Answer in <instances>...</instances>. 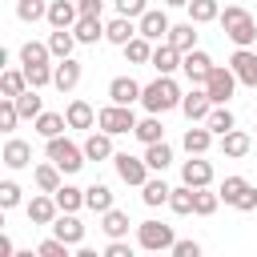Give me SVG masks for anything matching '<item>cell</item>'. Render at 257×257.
I'll use <instances>...</instances> for the list:
<instances>
[{"label": "cell", "mask_w": 257, "mask_h": 257, "mask_svg": "<svg viewBox=\"0 0 257 257\" xmlns=\"http://www.w3.org/2000/svg\"><path fill=\"white\" fill-rule=\"evenodd\" d=\"M217 20H221L225 36H229L237 48H253V44H257V20H253V16H249L241 4H229V8H225Z\"/></svg>", "instance_id": "obj_1"}, {"label": "cell", "mask_w": 257, "mask_h": 257, "mask_svg": "<svg viewBox=\"0 0 257 257\" xmlns=\"http://www.w3.org/2000/svg\"><path fill=\"white\" fill-rule=\"evenodd\" d=\"M181 96H185V92L177 88V80L157 72V80H153V84H145L141 104H145L149 112H169V108H181Z\"/></svg>", "instance_id": "obj_2"}, {"label": "cell", "mask_w": 257, "mask_h": 257, "mask_svg": "<svg viewBox=\"0 0 257 257\" xmlns=\"http://www.w3.org/2000/svg\"><path fill=\"white\" fill-rule=\"evenodd\" d=\"M44 157L60 165V173H80L84 169V145H72L68 137H48L44 141Z\"/></svg>", "instance_id": "obj_3"}, {"label": "cell", "mask_w": 257, "mask_h": 257, "mask_svg": "<svg viewBox=\"0 0 257 257\" xmlns=\"http://www.w3.org/2000/svg\"><path fill=\"white\" fill-rule=\"evenodd\" d=\"M96 124L104 128V133H112V137H120V133H133L137 128V116H133V104H104L100 112H96Z\"/></svg>", "instance_id": "obj_4"}, {"label": "cell", "mask_w": 257, "mask_h": 257, "mask_svg": "<svg viewBox=\"0 0 257 257\" xmlns=\"http://www.w3.org/2000/svg\"><path fill=\"white\" fill-rule=\"evenodd\" d=\"M237 84H241V80H237V72H233L229 64H213V72H209V80H205V92H209L213 104H229V96H233Z\"/></svg>", "instance_id": "obj_5"}, {"label": "cell", "mask_w": 257, "mask_h": 257, "mask_svg": "<svg viewBox=\"0 0 257 257\" xmlns=\"http://www.w3.org/2000/svg\"><path fill=\"white\" fill-rule=\"evenodd\" d=\"M173 225H161V221H141L137 225V245L149 249V253H161V249H173Z\"/></svg>", "instance_id": "obj_6"}, {"label": "cell", "mask_w": 257, "mask_h": 257, "mask_svg": "<svg viewBox=\"0 0 257 257\" xmlns=\"http://www.w3.org/2000/svg\"><path fill=\"white\" fill-rule=\"evenodd\" d=\"M112 165H116V177H120L124 185H137V189H141V185L149 181V173H153L145 157H128V153H112Z\"/></svg>", "instance_id": "obj_7"}, {"label": "cell", "mask_w": 257, "mask_h": 257, "mask_svg": "<svg viewBox=\"0 0 257 257\" xmlns=\"http://www.w3.org/2000/svg\"><path fill=\"white\" fill-rule=\"evenodd\" d=\"M209 108H213V100H209V92H205V84H193L185 96H181V112L189 116V124H197V120H205L209 116Z\"/></svg>", "instance_id": "obj_8"}, {"label": "cell", "mask_w": 257, "mask_h": 257, "mask_svg": "<svg viewBox=\"0 0 257 257\" xmlns=\"http://www.w3.org/2000/svg\"><path fill=\"white\" fill-rule=\"evenodd\" d=\"M229 68L237 72V80H241V84L257 88V52H253V48H237V52L229 56Z\"/></svg>", "instance_id": "obj_9"}, {"label": "cell", "mask_w": 257, "mask_h": 257, "mask_svg": "<svg viewBox=\"0 0 257 257\" xmlns=\"http://www.w3.org/2000/svg\"><path fill=\"white\" fill-rule=\"evenodd\" d=\"M169 28H173V24H169V16H165L161 8H149V12L137 20V32L149 36V40H169Z\"/></svg>", "instance_id": "obj_10"}, {"label": "cell", "mask_w": 257, "mask_h": 257, "mask_svg": "<svg viewBox=\"0 0 257 257\" xmlns=\"http://www.w3.org/2000/svg\"><path fill=\"white\" fill-rule=\"evenodd\" d=\"M181 60H185V52H181V48H173L169 40H161V44L153 48V60H149V64H153L161 76H173V72L181 68Z\"/></svg>", "instance_id": "obj_11"}, {"label": "cell", "mask_w": 257, "mask_h": 257, "mask_svg": "<svg viewBox=\"0 0 257 257\" xmlns=\"http://www.w3.org/2000/svg\"><path fill=\"white\" fill-rule=\"evenodd\" d=\"M181 68H185V76H189V84H205V80H209V72H213V60H209V52H201V48H193V52H185V60H181Z\"/></svg>", "instance_id": "obj_12"}, {"label": "cell", "mask_w": 257, "mask_h": 257, "mask_svg": "<svg viewBox=\"0 0 257 257\" xmlns=\"http://www.w3.org/2000/svg\"><path fill=\"white\" fill-rule=\"evenodd\" d=\"M76 84H80V60H72V56L56 60V68H52V88H60V92H72Z\"/></svg>", "instance_id": "obj_13"}, {"label": "cell", "mask_w": 257, "mask_h": 257, "mask_svg": "<svg viewBox=\"0 0 257 257\" xmlns=\"http://www.w3.org/2000/svg\"><path fill=\"white\" fill-rule=\"evenodd\" d=\"M141 92H145V84H137L133 76H112L108 80V100L112 104H133V100H141Z\"/></svg>", "instance_id": "obj_14"}, {"label": "cell", "mask_w": 257, "mask_h": 257, "mask_svg": "<svg viewBox=\"0 0 257 257\" xmlns=\"http://www.w3.org/2000/svg\"><path fill=\"white\" fill-rule=\"evenodd\" d=\"M56 213H60V205H56L52 193H40V197L28 201V221H32V225H52Z\"/></svg>", "instance_id": "obj_15"}, {"label": "cell", "mask_w": 257, "mask_h": 257, "mask_svg": "<svg viewBox=\"0 0 257 257\" xmlns=\"http://www.w3.org/2000/svg\"><path fill=\"white\" fill-rule=\"evenodd\" d=\"M209 145H213V128H209L205 120H197L193 128H185V153H189V157H205Z\"/></svg>", "instance_id": "obj_16"}, {"label": "cell", "mask_w": 257, "mask_h": 257, "mask_svg": "<svg viewBox=\"0 0 257 257\" xmlns=\"http://www.w3.org/2000/svg\"><path fill=\"white\" fill-rule=\"evenodd\" d=\"M0 161H4L8 169H28V165H32V145H28V141H20V137H8V145H4Z\"/></svg>", "instance_id": "obj_17"}, {"label": "cell", "mask_w": 257, "mask_h": 257, "mask_svg": "<svg viewBox=\"0 0 257 257\" xmlns=\"http://www.w3.org/2000/svg\"><path fill=\"white\" fill-rule=\"evenodd\" d=\"M181 181H185V185H193V189H205V185L213 181V165H209V161H201V157H189V161L181 165Z\"/></svg>", "instance_id": "obj_18"}, {"label": "cell", "mask_w": 257, "mask_h": 257, "mask_svg": "<svg viewBox=\"0 0 257 257\" xmlns=\"http://www.w3.org/2000/svg\"><path fill=\"white\" fill-rule=\"evenodd\" d=\"M76 20H80L76 0H52V4H48V24H52V28H72Z\"/></svg>", "instance_id": "obj_19"}, {"label": "cell", "mask_w": 257, "mask_h": 257, "mask_svg": "<svg viewBox=\"0 0 257 257\" xmlns=\"http://www.w3.org/2000/svg\"><path fill=\"white\" fill-rule=\"evenodd\" d=\"M133 36H137L133 16H120V12H116V20H108V24H104V40H108V44H116V48H124Z\"/></svg>", "instance_id": "obj_20"}, {"label": "cell", "mask_w": 257, "mask_h": 257, "mask_svg": "<svg viewBox=\"0 0 257 257\" xmlns=\"http://www.w3.org/2000/svg\"><path fill=\"white\" fill-rule=\"evenodd\" d=\"M52 233H56L60 241H68V245H80V241H84V225L76 221V213H60V217L52 221Z\"/></svg>", "instance_id": "obj_21"}, {"label": "cell", "mask_w": 257, "mask_h": 257, "mask_svg": "<svg viewBox=\"0 0 257 257\" xmlns=\"http://www.w3.org/2000/svg\"><path fill=\"white\" fill-rule=\"evenodd\" d=\"M133 137H137L141 145H157V141H165V124H161V112H149L145 120H137Z\"/></svg>", "instance_id": "obj_22"}, {"label": "cell", "mask_w": 257, "mask_h": 257, "mask_svg": "<svg viewBox=\"0 0 257 257\" xmlns=\"http://www.w3.org/2000/svg\"><path fill=\"white\" fill-rule=\"evenodd\" d=\"M72 36H76L80 44H96V40H104V24H100V16H80V20L72 24Z\"/></svg>", "instance_id": "obj_23"}, {"label": "cell", "mask_w": 257, "mask_h": 257, "mask_svg": "<svg viewBox=\"0 0 257 257\" xmlns=\"http://www.w3.org/2000/svg\"><path fill=\"white\" fill-rule=\"evenodd\" d=\"M84 157L88 161H108L112 157V133H88V141H84Z\"/></svg>", "instance_id": "obj_24"}, {"label": "cell", "mask_w": 257, "mask_h": 257, "mask_svg": "<svg viewBox=\"0 0 257 257\" xmlns=\"http://www.w3.org/2000/svg\"><path fill=\"white\" fill-rule=\"evenodd\" d=\"M169 44L181 48V52H193V48H197V24H193V20L173 24V28H169Z\"/></svg>", "instance_id": "obj_25"}, {"label": "cell", "mask_w": 257, "mask_h": 257, "mask_svg": "<svg viewBox=\"0 0 257 257\" xmlns=\"http://www.w3.org/2000/svg\"><path fill=\"white\" fill-rule=\"evenodd\" d=\"M64 116H68V128H92V124H96V112H92L88 100H72V104L64 108Z\"/></svg>", "instance_id": "obj_26"}, {"label": "cell", "mask_w": 257, "mask_h": 257, "mask_svg": "<svg viewBox=\"0 0 257 257\" xmlns=\"http://www.w3.org/2000/svg\"><path fill=\"white\" fill-rule=\"evenodd\" d=\"M32 181H36L40 193H56V189H60V165H56V161L36 165V169H32Z\"/></svg>", "instance_id": "obj_27"}, {"label": "cell", "mask_w": 257, "mask_h": 257, "mask_svg": "<svg viewBox=\"0 0 257 257\" xmlns=\"http://www.w3.org/2000/svg\"><path fill=\"white\" fill-rule=\"evenodd\" d=\"M169 193H173V189H169L161 177H149V181L141 185V201H145L149 209H157V205H169Z\"/></svg>", "instance_id": "obj_28"}, {"label": "cell", "mask_w": 257, "mask_h": 257, "mask_svg": "<svg viewBox=\"0 0 257 257\" xmlns=\"http://www.w3.org/2000/svg\"><path fill=\"white\" fill-rule=\"evenodd\" d=\"M100 229L108 233V241L128 237V213H120V209H104V213H100Z\"/></svg>", "instance_id": "obj_29"}, {"label": "cell", "mask_w": 257, "mask_h": 257, "mask_svg": "<svg viewBox=\"0 0 257 257\" xmlns=\"http://www.w3.org/2000/svg\"><path fill=\"white\" fill-rule=\"evenodd\" d=\"M80 40L72 36V28H52V36H48V48H52V56L56 60H64V56H72V48H76Z\"/></svg>", "instance_id": "obj_30"}, {"label": "cell", "mask_w": 257, "mask_h": 257, "mask_svg": "<svg viewBox=\"0 0 257 257\" xmlns=\"http://www.w3.org/2000/svg\"><path fill=\"white\" fill-rule=\"evenodd\" d=\"M249 145H253V141H249V133H241V128H229V133L221 137V153H225V157H233V161H237V157H245V153H249Z\"/></svg>", "instance_id": "obj_31"}, {"label": "cell", "mask_w": 257, "mask_h": 257, "mask_svg": "<svg viewBox=\"0 0 257 257\" xmlns=\"http://www.w3.org/2000/svg\"><path fill=\"white\" fill-rule=\"evenodd\" d=\"M124 56H128V64H149V60H153V40L137 32V36L124 44Z\"/></svg>", "instance_id": "obj_32"}, {"label": "cell", "mask_w": 257, "mask_h": 257, "mask_svg": "<svg viewBox=\"0 0 257 257\" xmlns=\"http://www.w3.org/2000/svg\"><path fill=\"white\" fill-rule=\"evenodd\" d=\"M24 88H28L24 68H4V72H0V96H20Z\"/></svg>", "instance_id": "obj_33"}, {"label": "cell", "mask_w": 257, "mask_h": 257, "mask_svg": "<svg viewBox=\"0 0 257 257\" xmlns=\"http://www.w3.org/2000/svg\"><path fill=\"white\" fill-rule=\"evenodd\" d=\"M205 124L217 133V137H225L229 128H237V120H233V112H229V104H213L209 108V116H205Z\"/></svg>", "instance_id": "obj_34"}, {"label": "cell", "mask_w": 257, "mask_h": 257, "mask_svg": "<svg viewBox=\"0 0 257 257\" xmlns=\"http://www.w3.org/2000/svg\"><path fill=\"white\" fill-rule=\"evenodd\" d=\"M145 161H149V169H153V173H165V169L173 165V149H169L165 141H157V145H145Z\"/></svg>", "instance_id": "obj_35"}, {"label": "cell", "mask_w": 257, "mask_h": 257, "mask_svg": "<svg viewBox=\"0 0 257 257\" xmlns=\"http://www.w3.org/2000/svg\"><path fill=\"white\" fill-rule=\"evenodd\" d=\"M52 197H56L60 213H76V209H84V189H76V185H60Z\"/></svg>", "instance_id": "obj_36"}, {"label": "cell", "mask_w": 257, "mask_h": 257, "mask_svg": "<svg viewBox=\"0 0 257 257\" xmlns=\"http://www.w3.org/2000/svg\"><path fill=\"white\" fill-rule=\"evenodd\" d=\"M64 128H68V116H60V112H40V116H36V133H40L44 141H48V137H60Z\"/></svg>", "instance_id": "obj_37"}, {"label": "cell", "mask_w": 257, "mask_h": 257, "mask_svg": "<svg viewBox=\"0 0 257 257\" xmlns=\"http://www.w3.org/2000/svg\"><path fill=\"white\" fill-rule=\"evenodd\" d=\"M84 205H88L92 213L112 209V189H108V185H88V189H84Z\"/></svg>", "instance_id": "obj_38"}, {"label": "cell", "mask_w": 257, "mask_h": 257, "mask_svg": "<svg viewBox=\"0 0 257 257\" xmlns=\"http://www.w3.org/2000/svg\"><path fill=\"white\" fill-rule=\"evenodd\" d=\"M16 108H20V116H24V120H36V116L44 112V104H40V96H36V88H32V84L16 96Z\"/></svg>", "instance_id": "obj_39"}, {"label": "cell", "mask_w": 257, "mask_h": 257, "mask_svg": "<svg viewBox=\"0 0 257 257\" xmlns=\"http://www.w3.org/2000/svg\"><path fill=\"white\" fill-rule=\"evenodd\" d=\"M217 205H221V193H209V185L193 193V213H197V217H213Z\"/></svg>", "instance_id": "obj_40"}, {"label": "cell", "mask_w": 257, "mask_h": 257, "mask_svg": "<svg viewBox=\"0 0 257 257\" xmlns=\"http://www.w3.org/2000/svg\"><path fill=\"white\" fill-rule=\"evenodd\" d=\"M217 16H221L217 0H189V20H193V24H209V20H217Z\"/></svg>", "instance_id": "obj_41"}, {"label": "cell", "mask_w": 257, "mask_h": 257, "mask_svg": "<svg viewBox=\"0 0 257 257\" xmlns=\"http://www.w3.org/2000/svg\"><path fill=\"white\" fill-rule=\"evenodd\" d=\"M16 16H20L24 24L48 20V4H44V0H16Z\"/></svg>", "instance_id": "obj_42"}, {"label": "cell", "mask_w": 257, "mask_h": 257, "mask_svg": "<svg viewBox=\"0 0 257 257\" xmlns=\"http://www.w3.org/2000/svg\"><path fill=\"white\" fill-rule=\"evenodd\" d=\"M48 56H52V48L40 44V40H28L20 48V64H48Z\"/></svg>", "instance_id": "obj_43"}, {"label": "cell", "mask_w": 257, "mask_h": 257, "mask_svg": "<svg viewBox=\"0 0 257 257\" xmlns=\"http://www.w3.org/2000/svg\"><path fill=\"white\" fill-rule=\"evenodd\" d=\"M193 193H197L193 185L173 189V193H169V209H173V213H181V217H185V213H193Z\"/></svg>", "instance_id": "obj_44"}, {"label": "cell", "mask_w": 257, "mask_h": 257, "mask_svg": "<svg viewBox=\"0 0 257 257\" xmlns=\"http://www.w3.org/2000/svg\"><path fill=\"white\" fill-rule=\"evenodd\" d=\"M16 120H24V116H20V108H16V96H0V128H4V133H12V128H16Z\"/></svg>", "instance_id": "obj_45"}, {"label": "cell", "mask_w": 257, "mask_h": 257, "mask_svg": "<svg viewBox=\"0 0 257 257\" xmlns=\"http://www.w3.org/2000/svg\"><path fill=\"white\" fill-rule=\"evenodd\" d=\"M245 189H249L245 177H225V181H221V201H225V205H237Z\"/></svg>", "instance_id": "obj_46"}, {"label": "cell", "mask_w": 257, "mask_h": 257, "mask_svg": "<svg viewBox=\"0 0 257 257\" xmlns=\"http://www.w3.org/2000/svg\"><path fill=\"white\" fill-rule=\"evenodd\" d=\"M52 68L56 64H24V76L32 88H44V84H52Z\"/></svg>", "instance_id": "obj_47"}, {"label": "cell", "mask_w": 257, "mask_h": 257, "mask_svg": "<svg viewBox=\"0 0 257 257\" xmlns=\"http://www.w3.org/2000/svg\"><path fill=\"white\" fill-rule=\"evenodd\" d=\"M68 249H72V245H68V241H60V237L52 233L48 241H40V245H36V257H68Z\"/></svg>", "instance_id": "obj_48"}, {"label": "cell", "mask_w": 257, "mask_h": 257, "mask_svg": "<svg viewBox=\"0 0 257 257\" xmlns=\"http://www.w3.org/2000/svg\"><path fill=\"white\" fill-rule=\"evenodd\" d=\"M20 205V185L16 181H0V209H16Z\"/></svg>", "instance_id": "obj_49"}, {"label": "cell", "mask_w": 257, "mask_h": 257, "mask_svg": "<svg viewBox=\"0 0 257 257\" xmlns=\"http://www.w3.org/2000/svg\"><path fill=\"white\" fill-rule=\"evenodd\" d=\"M116 12H120V16H133V20H141V16L149 12V4H145V0H116Z\"/></svg>", "instance_id": "obj_50"}, {"label": "cell", "mask_w": 257, "mask_h": 257, "mask_svg": "<svg viewBox=\"0 0 257 257\" xmlns=\"http://www.w3.org/2000/svg\"><path fill=\"white\" fill-rule=\"evenodd\" d=\"M169 253H173V257H201V245H197V241H173Z\"/></svg>", "instance_id": "obj_51"}, {"label": "cell", "mask_w": 257, "mask_h": 257, "mask_svg": "<svg viewBox=\"0 0 257 257\" xmlns=\"http://www.w3.org/2000/svg\"><path fill=\"white\" fill-rule=\"evenodd\" d=\"M104 257H133V249L124 245V237H116V241H108V249H104Z\"/></svg>", "instance_id": "obj_52"}, {"label": "cell", "mask_w": 257, "mask_h": 257, "mask_svg": "<svg viewBox=\"0 0 257 257\" xmlns=\"http://www.w3.org/2000/svg\"><path fill=\"white\" fill-rule=\"evenodd\" d=\"M76 8H80V16H100L104 0H76Z\"/></svg>", "instance_id": "obj_53"}, {"label": "cell", "mask_w": 257, "mask_h": 257, "mask_svg": "<svg viewBox=\"0 0 257 257\" xmlns=\"http://www.w3.org/2000/svg\"><path fill=\"white\" fill-rule=\"evenodd\" d=\"M12 253H16V249H12V241H8V237H0V257H12Z\"/></svg>", "instance_id": "obj_54"}, {"label": "cell", "mask_w": 257, "mask_h": 257, "mask_svg": "<svg viewBox=\"0 0 257 257\" xmlns=\"http://www.w3.org/2000/svg\"><path fill=\"white\" fill-rule=\"evenodd\" d=\"M169 8H189V0H165Z\"/></svg>", "instance_id": "obj_55"}]
</instances>
